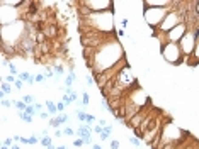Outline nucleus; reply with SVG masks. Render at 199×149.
<instances>
[{"mask_svg": "<svg viewBox=\"0 0 199 149\" xmlns=\"http://www.w3.org/2000/svg\"><path fill=\"white\" fill-rule=\"evenodd\" d=\"M17 80L24 81V83H27V85H34V83H36L34 75H31L29 71H21V73H19V76H17Z\"/></svg>", "mask_w": 199, "mask_h": 149, "instance_id": "11", "label": "nucleus"}, {"mask_svg": "<svg viewBox=\"0 0 199 149\" xmlns=\"http://www.w3.org/2000/svg\"><path fill=\"white\" fill-rule=\"evenodd\" d=\"M90 105V95L87 93V92H83L82 93V107H87Z\"/></svg>", "mask_w": 199, "mask_h": 149, "instance_id": "22", "label": "nucleus"}, {"mask_svg": "<svg viewBox=\"0 0 199 149\" xmlns=\"http://www.w3.org/2000/svg\"><path fill=\"white\" fill-rule=\"evenodd\" d=\"M80 32L83 31H94L102 34H113L114 32V15L113 12H90L87 17H80Z\"/></svg>", "mask_w": 199, "mask_h": 149, "instance_id": "2", "label": "nucleus"}, {"mask_svg": "<svg viewBox=\"0 0 199 149\" xmlns=\"http://www.w3.org/2000/svg\"><path fill=\"white\" fill-rule=\"evenodd\" d=\"M26 114H29V115H32V117H34V115H39V112L36 110V107H34V105H27Z\"/></svg>", "mask_w": 199, "mask_h": 149, "instance_id": "26", "label": "nucleus"}, {"mask_svg": "<svg viewBox=\"0 0 199 149\" xmlns=\"http://www.w3.org/2000/svg\"><path fill=\"white\" fill-rule=\"evenodd\" d=\"M7 68H9V71H10V75H14V76H19V71H17V66H15V64L12 63V61H10L9 63V66H7Z\"/></svg>", "mask_w": 199, "mask_h": 149, "instance_id": "24", "label": "nucleus"}, {"mask_svg": "<svg viewBox=\"0 0 199 149\" xmlns=\"http://www.w3.org/2000/svg\"><path fill=\"white\" fill-rule=\"evenodd\" d=\"M48 125H49V127H53L55 131H56V129L60 127V125H63V124H61V120L58 119V115H56V117H53V119L48 120Z\"/></svg>", "mask_w": 199, "mask_h": 149, "instance_id": "15", "label": "nucleus"}, {"mask_svg": "<svg viewBox=\"0 0 199 149\" xmlns=\"http://www.w3.org/2000/svg\"><path fill=\"white\" fill-rule=\"evenodd\" d=\"M186 137H189L187 132L175 127L172 120H165L164 129H162V144H180Z\"/></svg>", "mask_w": 199, "mask_h": 149, "instance_id": "3", "label": "nucleus"}, {"mask_svg": "<svg viewBox=\"0 0 199 149\" xmlns=\"http://www.w3.org/2000/svg\"><path fill=\"white\" fill-rule=\"evenodd\" d=\"M0 149H10V147H7V146H4V144H2V147H0Z\"/></svg>", "mask_w": 199, "mask_h": 149, "instance_id": "53", "label": "nucleus"}, {"mask_svg": "<svg viewBox=\"0 0 199 149\" xmlns=\"http://www.w3.org/2000/svg\"><path fill=\"white\" fill-rule=\"evenodd\" d=\"M145 7H155V9H169L174 5V0H145Z\"/></svg>", "mask_w": 199, "mask_h": 149, "instance_id": "9", "label": "nucleus"}, {"mask_svg": "<svg viewBox=\"0 0 199 149\" xmlns=\"http://www.w3.org/2000/svg\"><path fill=\"white\" fill-rule=\"evenodd\" d=\"M4 146L12 147V146H14V137H5V139H4Z\"/></svg>", "mask_w": 199, "mask_h": 149, "instance_id": "36", "label": "nucleus"}, {"mask_svg": "<svg viewBox=\"0 0 199 149\" xmlns=\"http://www.w3.org/2000/svg\"><path fill=\"white\" fill-rule=\"evenodd\" d=\"M43 32H44L48 41H49V39H56L58 36H60V29H58L56 24H48V26H44Z\"/></svg>", "mask_w": 199, "mask_h": 149, "instance_id": "10", "label": "nucleus"}, {"mask_svg": "<svg viewBox=\"0 0 199 149\" xmlns=\"http://www.w3.org/2000/svg\"><path fill=\"white\" fill-rule=\"evenodd\" d=\"M113 131H114L113 124H109V125H106V127H104V132H106V134H109V136H111V134H113Z\"/></svg>", "mask_w": 199, "mask_h": 149, "instance_id": "39", "label": "nucleus"}, {"mask_svg": "<svg viewBox=\"0 0 199 149\" xmlns=\"http://www.w3.org/2000/svg\"><path fill=\"white\" fill-rule=\"evenodd\" d=\"M80 4L89 9L90 12L94 14H100V12H113V0H83Z\"/></svg>", "mask_w": 199, "mask_h": 149, "instance_id": "6", "label": "nucleus"}, {"mask_svg": "<svg viewBox=\"0 0 199 149\" xmlns=\"http://www.w3.org/2000/svg\"><path fill=\"white\" fill-rule=\"evenodd\" d=\"M77 137L85 141L87 146H94V142H92V125H89V124H80V127L77 129Z\"/></svg>", "mask_w": 199, "mask_h": 149, "instance_id": "8", "label": "nucleus"}, {"mask_svg": "<svg viewBox=\"0 0 199 149\" xmlns=\"http://www.w3.org/2000/svg\"><path fill=\"white\" fill-rule=\"evenodd\" d=\"M56 149H68V147H66V146H58Z\"/></svg>", "mask_w": 199, "mask_h": 149, "instance_id": "52", "label": "nucleus"}, {"mask_svg": "<svg viewBox=\"0 0 199 149\" xmlns=\"http://www.w3.org/2000/svg\"><path fill=\"white\" fill-rule=\"evenodd\" d=\"M82 146H85V141L80 139V137H77V139L73 141V147H82Z\"/></svg>", "mask_w": 199, "mask_h": 149, "instance_id": "33", "label": "nucleus"}, {"mask_svg": "<svg viewBox=\"0 0 199 149\" xmlns=\"http://www.w3.org/2000/svg\"><path fill=\"white\" fill-rule=\"evenodd\" d=\"M34 107H36V110H38L39 114L43 112V105H41V103H39V102H36V103H34Z\"/></svg>", "mask_w": 199, "mask_h": 149, "instance_id": "45", "label": "nucleus"}, {"mask_svg": "<svg viewBox=\"0 0 199 149\" xmlns=\"http://www.w3.org/2000/svg\"><path fill=\"white\" fill-rule=\"evenodd\" d=\"M191 31H192V32H194V34H196V39H197V41H199V22H197V24H196V26L192 27V29H191Z\"/></svg>", "mask_w": 199, "mask_h": 149, "instance_id": "40", "label": "nucleus"}, {"mask_svg": "<svg viewBox=\"0 0 199 149\" xmlns=\"http://www.w3.org/2000/svg\"><path fill=\"white\" fill-rule=\"evenodd\" d=\"M196 14H197V17H199V0H196V7H194Z\"/></svg>", "mask_w": 199, "mask_h": 149, "instance_id": "50", "label": "nucleus"}, {"mask_svg": "<svg viewBox=\"0 0 199 149\" xmlns=\"http://www.w3.org/2000/svg\"><path fill=\"white\" fill-rule=\"evenodd\" d=\"M19 119L22 120V122H26V124H32V120H34V117L29 114H26V112H19Z\"/></svg>", "mask_w": 199, "mask_h": 149, "instance_id": "16", "label": "nucleus"}, {"mask_svg": "<svg viewBox=\"0 0 199 149\" xmlns=\"http://www.w3.org/2000/svg\"><path fill=\"white\" fill-rule=\"evenodd\" d=\"M172 7H174V5H172ZM172 7H169V9H155V7H145V21H147V24L152 27L153 31H155L157 27L162 24V21L165 19V15L169 14V10L172 9Z\"/></svg>", "mask_w": 199, "mask_h": 149, "instance_id": "5", "label": "nucleus"}, {"mask_svg": "<svg viewBox=\"0 0 199 149\" xmlns=\"http://www.w3.org/2000/svg\"><path fill=\"white\" fill-rule=\"evenodd\" d=\"M39 144L44 146V147H49L53 144V137L51 136H46V137H39Z\"/></svg>", "mask_w": 199, "mask_h": 149, "instance_id": "18", "label": "nucleus"}, {"mask_svg": "<svg viewBox=\"0 0 199 149\" xmlns=\"http://www.w3.org/2000/svg\"><path fill=\"white\" fill-rule=\"evenodd\" d=\"M14 107L17 109V112H26L27 103H24L22 100H14Z\"/></svg>", "mask_w": 199, "mask_h": 149, "instance_id": "19", "label": "nucleus"}, {"mask_svg": "<svg viewBox=\"0 0 199 149\" xmlns=\"http://www.w3.org/2000/svg\"><path fill=\"white\" fill-rule=\"evenodd\" d=\"M22 102L27 103V105H34L36 98H34V95H24V97H22Z\"/></svg>", "mask_w": 199, "mask_h": 149, "instance_id": "21", "label": "nucleus"}, {"mask_svg": "<svg viewBox=\"0 0 199 149\" xmlns=\"http://www.w3.org/2000/svg\"><path fill=\"white\" fill-rule=\"evenodd\" d=\"M34 80L36 83H43V81H46V76H44V73H38V75H34Z\"/></svg>", "mask_w": 199, "mask_h": 149, "instance_id": "31", "label": "nucleus"}, {"mask_svg": "<svg viewBox=\"0 0 199 149\" xmlns=\"http://www.w3.org/2000/svg\"><path fill=\"white\" fill-rule=\"evenodd\" d=\"M63 134H65V136H68V137H72V136H77V129L65 127V129H63Z\"/></svg>", "mask_w": 199, "mask_h": 149, "instance_id": "25", "label": "nucleus"}, {"mask_svg": "<svg viewBox=\"0 0 199 149\" xmlns=\"http://www.w3.org/2000/svg\"><path fill=\"white\" fill-rule=\"evenodd\" d=\"M99 124L102 125V127H106V125H109V124H107V120H106V119H100V120H99Z\"/></svg>", "mask_w": 199, "mask_h": 149, "instance_id": "49", "label": "nucleus"}, {"mask_svg": "<svg viewBox=\"0 0 199 149\" xmlns=\"http://www.w3.org/2000/svg\"><path fill=\"white\" fill-rule=\"evenodd\" d=\"M121 60H124V49H123L121 43L117 41V37H111L109 41H106L104 44H100L97 49L92 51V56L89 58V66L92 68V71L95 73V76L104 73L106 70L116 66Z\"/></svg>", "mask_w": 199, "mask_h": 149, "instance_id": "1", "label": "nucleus"}, {"mask_svg": "<svg viewBox=\"0 0 199 149\" xmlns=\"http://www.w3.org/2000/svg\"><path fill=\"white\" fill-rule=\"evenodd\" d=\"M19 142H22V144H31L29 137H21V141H19Z\"/></svg>", "mask_w": 199, "mask_h": 149, "instance_id": "47", "label": "nucleus"}, {"mask_svg": "<svg viewBox=\"0 0 199 149\" xmlns=\"http://www.w3.org/2000/svg\"><path fill=\"white\" fill-rule=\"evenodd\" d=\"M109 147H111V149H119V147H121V142L114 139V141H111V146H109Z\"/></svg>", "mask_w": 199, "mask_h": 149, "instance_id": "37", "label": "nucleus"}, {"mask_svg": "<svg viewBox=\"0 0 199 149\" xmlns=\"http://www.w3.org/2000/svg\"><path fill=\"white\" fill-rule=\"evenodd\" d=\"M39 119H43V120H49V119H53V117H51V114H49V112H41V114H39Z\"/></svg>", "mask_w": 199, "mask_h": 149, "instance_id": "32", "label": "nucleus"}, {"mask_svg": "<svg viewBox=\"0 0 199 149\" xmlns=\"http://www.w3.org/2000/svg\"><path fill=\"white\" fill-rule=\"evenodd\" d=\"M92 149H102V146H99V144H94V146H92Z\"/></svg>", "mask_w": 199, "mask_h": 149, "instance_id": "51", "label": "nucleus"}, {"mask_svg": "<svg viewBox=\"0 0 199 149\" xmlns=\"http://www.w3.org/2000/svg\"><path fill=\"white\" fill-rule=\"evenodd\" d=\"M186 63L191 64V66H196V64H199V41H197V44H196V49H194V53H192V56H191V58H187Z\"/></svg>", "mask_w": 199, "mask_h": 149, "instance_id": "12", "label": "nucleus"}, {"mask_svg": "<svg viewBox=\"0 0 199 149\" xmlns=\"http://www.w3.org/2000/svg\"><path fill=\"white\" fill-rule=\"evenodd\" d=\"M44 107H46V110L51 114V117H56L58 115V107L53 100H46V102H44Z\"/></svg>", "mask_w": 199, "mask_h": 149, "instance_id": "13", "label": "nucleus"}, {"mask_svg": "<svg viewBox=\"0 0 199 149\" xmlns=\"http://www.w3.org/2000/svg\"><path fill=\"white\" fill-rule=\"evenodd\" d=\"M75 115H77V119H78V122L80 124H85L87 122V112H83L82 109H77V110H75Z\"/></svg>", "mask_w": 199, "mask_h": 149, "instance_id": "14", "label": "nucleus"}, {"mask_svg": "<svg viewBox=\"0 0 199 149\" xmlns=\"http://www.w3.org/2000/svg\"><path fill=\"white\" fill-rule=\"evenodd\" d=\"M130 142H131V146H134V147H140V146H141V139L136 137V136H131L130 137Z\"/></svg>", "mask_w": 199, "mask_h": 149, "instance_id": "23", "label": "nucleus"}, {"mask_svg": "<svg viewBox=\"0 0 199 149\" xmlns=\"http://www.w3.org/2000/svg\"><path fill=\"white\" fill-rule=\"evenodd\" d=\"M0 88H2V93H5V95H12V85H10V83H7V81H2Z\"/></svg>", "mask_w": 199, "mask_h": 149, "instance_id": "17", "label": "nucleus"}, {"mask_svg": "<svg viewBox=\"0 0 199 149\" xmlns=\"http://www.w3.org/2000/svg\"><path fill=\"white\" fill-rule=\"evenodd\" d=\"M29 141H31V146H34V144H38V142H39V137L38 136H31Z\"/></svg>", "mask_w": 199, "mask_h": 149, "instance_id": "43", "label": "nucleus"}, {"mask_svg": "<svg viewBox=\"0 0 199 149\" xmlns=\"http://www.w3.org/2000/svg\"><path fill=\"white\" fill-rule=\"evenodd\" d=\"M117 36H119V37H124V36H126V31H124V29H123V27H121V29L117 31Z\"/></svg>", "mask_w": 199, "mask_h": 149, "instance_id": "48", "label": "nucleus"}, {"mask_svg": "<svg viewBox=\"0 0 199 149\" xmlns=\"http://www.w3.org/2000/svg\"><path fill=\"white\" fill-rule=\"evenodd\" d=\"M58 119L61 120V124H68L70 122V117L66 114H58Z\"/></svg>", "mask_w": 199, "mask_h": 149, "instance_id": "35", "label": "nucleus"}, {"mask_svg": "<svg viewBox=\"0 0 199 149\" xmlns=\"http://www.w3.org/2000/svg\"><path fill=\"white\" fill-rule=\"evenodd\" d=\"M194 149H199V142H197V144H196V147Z\"/></svg>", "mask_w": 199, "mask_h": 149, "instance_id": "55", "label": "nucleus"}, {"mask_svg": "<svg viewBox=\"0 0 199 149\" xmlns=\"http://www.w3.org/2000/svg\"><path fill=\"white\" fill-rule=\"evenodd\" d=\"M14 86H15V90H22V88H24V81L17 80V81H15V85H14Z\"/></svg>", "mask_w": 199, "mask_h": 149, "instance_id": "44", "label": "nucleus"}, {"mask_svg": "<svg viewBox=\"0 0 199 149\" xmlns=\"http://www.w3.org/2000/svg\"><path fill=\"white\" fill-rule=\"evenodd\" d=\"M85 83H87L89 86H92V85L95 83V78H92L90 75H87V78H85Z\"/></svg>", "mask_w": 199, "mask_h": 149, "instance_id": "38", "label": "nucleus"}, {"mask_svg": "<svg viewBox=\"0 0 199 149\" xmlns=\"http://www.w3.org/2000/svg\"><path fill=\"white\" fill-rule=\"evenodd\" d=\"M2 107H4V109H12L14 107V100H7V98H4V100H2Z\"/></svg>", "mask_w": 199, "mask_h": 149, "instance_id": "29", "label": "nucleus"}, {"mask_svg": "<svg viewBox=\"0 0 199 149\" xmlns=\"http://www.w3.org/2000/svg\"><path fill=\"white\" fill-rule=\"evenodd\" d=\"M100 141H102V142H104V141H107L109 139V134H106V132H102V134H100Z\"/></svg>", "mask_w": 199, "mask_h": 149, "instance_id": "46", "label": "nucleus"}, {"mask_svg": "<svg viewBox=\"0 0 199 149\" xmlns=\"http://www.w3.org/2000/svg\"><path fill=\"white\" fill-rule=\"evenodd\" d=\"M107 149H111V147H107Z\"/></svg>", "mask_w": 199, "mask_h": 149, "instance_id": "57", "label": "nucleus"}, {"mask_svg": "<svg viewBox=\"0 0 199 149\" xmlns=\"http://www.w3.org/2000/svg\"><path fill=\"white\" fill-rule=\"evenodd\" d=\"M68 149H77V147H73V146H72V147H68Z\"/></svg>", "mask_w": 199, "mask_h": 149, "instance_id": "56", "label": "nucleus"}, {"mask_svg": "<svg viewBox=\"0 0 199 149\" xmlns=\"http://www.w3.org/2000/svg\"><path fill=\"white\" fill-rule=\"evenodd\" d=\"M92 132H95V134H102V132H104V127H102V125H100V124H95L94 127H92Z\"/></svg>", "mask_w": 199, "mask_h": 149, "instance_id": "30", "label": "nucleus"}, {"mask_svg": "<svg viewBox=\"0 0 199 149\" xmlns=\"http://www.w3.org/2000/svg\"><path fill=\"white\" fill-rule=\"evenodd\" d=\"M61 102H63L66 107H68L70 103H73V98H72V95H66V93H65L63 97H61Z\"/></svg>", "mask_w": 199, "mask_h": 149, "instance_id": "27", "label": "nucleus"}, {"mask_svg": "<svg viewBox=\"0 0 199 149\" xmlns=\"http://www.w3.org/2000/svg\"><path fill=\"white\" fill-rule=\"evenodd\" d=\"M46 149H56V147H55V146L51 144V146H49V147H46Z\"/></svg>", "mask_w": 199, "mask_h": 149, "instance_id": "54", "label": "nucleus"}, {"mask_svg": "<svg viewBox=\"0 0 199 149\" xmlns=\"http://www.w3.org/2000/svg\"><path fill=\"white\" fill-rule=\"evenodd\" d=\"M53 71H55V75H56V76L65 75V68H63L61 64H58V63H53Z\"/></svg>", "mask_w": 199, "mask_h": 149, "instance_id": "20", "label": "nucleus"}, {"mask_svg": "<svg viewBox=\"0 0 199 149\" xmlns=\"http://www.w3.org/2000/svg\"><path fill=\"white\" fill-rule=\"evenodd\" d=\"M53 136L56 137V139H60V137H63L65 134H63V131H60V129H56V131L53 132Z\"/></svg>", "mask_w": 199, "mask_h": 149, "instance_id": "42", "label": "nucleus"}, {"mask_svg": "<svg viewBox=\"0 0 199 149\" xmlns=\"http://www.w3.org/2000/svg\"><path fill=\"white\" fill-rule=\"evenodd\" d=\"M196 44H197L196 34L189 29V31L186 32V36L180 39V43H179V46H180V51H182V54H184V58H186V60L192 56V53H194V49H196Z\"/></svg>", "mask_w": 199, "mask_h": 149, "instance_id": "7", "label": "nucleus"}, {"mask_svg": "<svg viewBox=\"0 0 199 149\" xmlns=\"http://www.w3.org/2000/svg\"><path fill=\"white\" fill-rule=\"evenodd\" d=\"M95 122H97L95 115H92V114H89V115H87V122H85V124H89V125H92V124H94V125H95Z\"/></svg>", "mask_w": 199, "mask_h": 149, "instance_id": "34", "label": "nucleus"}, {"mask_svg": "<svg viewBox=\"0 0 199 149\" xmlns=\"http://www.w3.org/2000/svg\"><path fill=\"white\" fill-rule=\"evenodd\" d=\"M56 107H58V114H63V110H65V103H63V102H58L56 103Z\"/></svg>", "mask_w": 199, "mask_h": 149, "instance_id": "41", "label": "nucleus"}, {"mask_svg": "<svg viewBox=\"0 0 199 149\" xmlns=\"http://www.w3.org/2000/svg\"><path fill=\"white\" fill-rule=\"evenodd\" d=\"M4 81H7V83H10V85H15V81H17V76H14V75H7V76L4 78Z\"/></svg>", "mask_w": 199, "mask_h": 149, "instance_id": "28", "label": "nucleus"}, {"mask_svg": "<svg viewBox=\"0 0 199 149\" xmlns=\"http://www.w3.org/2000/svg\"><path fill=\"white\" fill-rule=\"evenodd\" d=\"M160 54L162 58H164V61H167L169 64H180L186 61V58H184V54H182L180 51V46H179V43H165L160 46Z\"/></svg>", "mask_w": 199, "mask_h": 149, "instance_id": "4", "label": "nucleus"}]
</instances>
